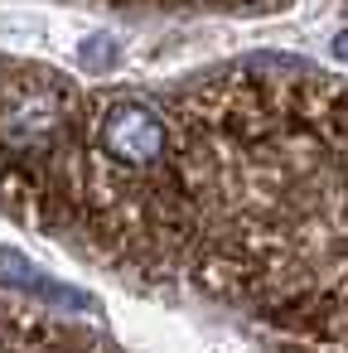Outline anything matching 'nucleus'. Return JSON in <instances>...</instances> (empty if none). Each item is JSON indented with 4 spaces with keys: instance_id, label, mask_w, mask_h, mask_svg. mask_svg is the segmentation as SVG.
<instances>
[{
    "instance_id": "1",
    "label": "nucleus",
    "mask_w": 348,
    "mask_h": 353,
    "mask_svg": "<svg viewBox=\"0 0 348 353\" xmlns=\"http://www.w3.org/2000/svg\"><path fill=\"white\" fill-rule=\"evenodd\" d=\"M92 145H97V155L112 170H121V174H150V170H160L170 160L174 131H170L165 112L150 107L145 97H112L92 117Z\"/></svg>"
},
{
    "instance_id": "2",
    "label": "nucleus",
    "mask_w": 348,
    "mask_h": 353,
    "mask_svg": "<svg viewBox=\"0 0 348 353\" xmlns=\"http://www.w3.org/2000/svg\"><path fill=\"white\" fill-rule=\"evenodd\" d=\"M68 131V97L54 83L0 92V150L10 160H44Z\"/></svg>"
},
{
    "instance_id": "3",
    "label": "nucleus",
    "mask_w": 348,
    "mask_h": 353,
    "mask_svg": "<svg viewBox=\"0 0 348 353\" xmlns=\"http://www.w3.org/2000/svg\"><path fill=\"white\" fill-rule=\"evenodd\" d=\"M184 6H266V0H184Z\"/></svg>"
},
{
    "instance_id": "4",
    "label": "nucleus",
    "mask_w": 348,
    "mask_h": 353,
    "mask_svg": "<svg viewBox=\"0 0 348 353\" xmlns=\"http://www.w3.org/2000/svg\"><path fill=\"white\" fill-rule=\"evenodd\" d=\"M334 49H338V59H348V34H338V44H334Z\"/></svg>"
},
{
    "instance_id": "5",
    "label": "nucleus",
    "mask_w": 348,
    "mask_h": 353,
    "mask_svg": "<svg viewBox=\"0 0 348 353\" xmlns=\"http://www.w3.org/2000/svg\"><path fill=\"white\" fill-rule=\"evenodd\" d=\"M348 150V145H343ZM343 184H348V165H343ZM343 223H348V203H343Z\"/></svg>"
}]
</instances>
